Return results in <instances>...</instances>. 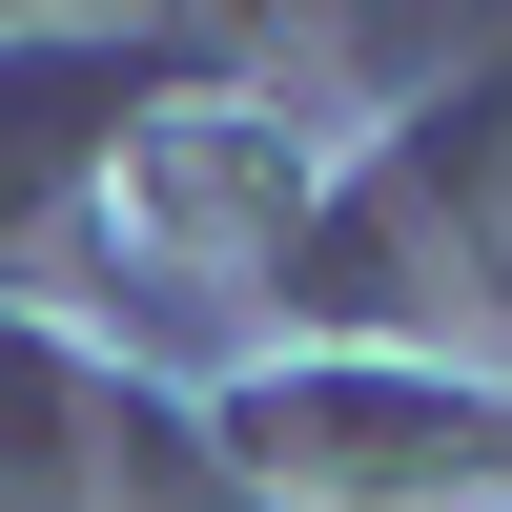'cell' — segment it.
Masks as SVG:
<instances>
[{"mask_svg":"<svg viewBox=\"0 0 512 512\" xmlns=\"http://www.w3.org/2000/svg\"><path fill=\"white\" fill-rule=\"evenodd\" d=\"M492 308H512V62L472 103H410L369 144H328L308 226H287L267 308H246L267 328L246 369H287V349H328V369H451Z\"/></svg>","mask_w":512,"mask_h":512,"instance_id":"obj_1","label":"cell"},{"mask_svg":"<svg viewBox=\"0 0 512 512\" xmlns=\"http://www.w3.org/2000/svg\"><path fill=\"white\" fill-rule=\"evenodd\" d=\"M205 472L267 512H512V369H205Z\"/></svg>","mask_w":512,"mask_h":512,"instance_id":"obj_2","label":"cell"},{"mask_svg":"<svg viewBox=\"0 0 512 512\" xmlns=\"http://www.w3.org/2000/svg\"><path fill=\"white\" fill-rule=\"evenodd\" d=\"M308 185H328V123L226 62V82H185V103L123 144V185L82 205V267H103V308H267Z\"/></svg>","mask_w":512,"mask_h":512,"instance_id":"obj_3","label":"cell"},{"mask_svg":"<svg viewBox=\"0 0 512 512\" xmlns=\"http://www.w3.org/2000/svg\"><path fill=\"white\" fill-rule=\"evenodd\" d=\"M246 41L205 21H0V287L41 267V246H82V205L123 185V144H144L185 82H226Z\"/></svg>","mask_w":512,"mask_h":512,"instance_id":"obj_4","label":"cell"},{"mask_svg":"<svg viewBox=\"0 0 512 512\" xmlns=\"http://www.w3.org/2000/svg\"><path fill=\"white\" fill-rule=\"evenodd\" d=\"M123 431H144V390L0 287V512H123Z\"/></svg>","mask_w":512,"mask_h":512,"instance_id":"obj_5","label":"cell"}]
</instances>
